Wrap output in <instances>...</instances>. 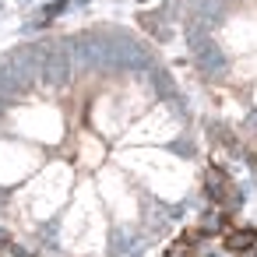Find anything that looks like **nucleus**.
I'll return each mask as SVG.
<instances>
[{"mask_svg": "<svg viewBox=\"0 0 257 257\" xmlns=\"http://www.w3.org/2000/svg\"><path fill=\"white\" fill-rule=\"evenodd\" d=\"M208 197L222 208H239V190L232 187V180L222 173V169H208Z\"/></svg>", "mask_w": 257, "mask_h": 257, "instance_id": "1", "label": "nucleus"}, {"mask_svg": "<svg viewBox=\"0 0 257 257\" xmlns=\"http://www.w3.org/2000/svg\"><path fill=\"white\" fill-rule=\"evenodd\" d=\"M222 243H225V250H232V253H246V250L257 243V229H229Z\"/></svg>", "mask_w": 257, "mask_h": 257, "instance_id": "2", "label": "nucleus"}, {"mask_svg": "<svg viewBox=\"0 0 257 257\" xmlns=\"http://www.w3.org/2000/svg\"><path fill=\"white\" fill-rule=\"evenodd\" d=\"M197 57L204 60V67H208V71H218V64H222V60H218V53H215L211 46H197Z\"/></svg>", "mask_w": 257, "mask_h": 257, "instance_id": "3", "label": "nucleus"}, {"mask_svg": "<svg viewBox=\"0 0 257 257\" xmlns=\"http://www.w3.org/2000/svg\"><path fill=\"white\" fill-rule=\"evenodd\" d=\"M211 134H215L218 141H225V145L232 148V155H239V141H236V138H232V134H229L225 127H211Z\"/></svg>", "mask_w": 257, "mask_h": 257, "instance_id": "4", "label": "nucleus"}, {"mask_svg": "<svg viewBox=\"0 0 257 257\" xmlns=\"http://www.w3.org/2000/svg\"><path fill=\"white\" fill-rule=\"evenodd\" d=\"M131 243H134V239H131V236H127V232H116V239H113V243H109V253H123V250H127V246H131Z\"/></svg>", "mask_w": 257, "mask_h": 257, "instance_id": "5", "label": "nucleus"}, {"mask_svg": "<svg viewBox=\"0 0 257 257\" xmlns=\"http://www.w3.org/2000/svg\"><path fill=\"white\" fill-rule=\"evenodd\" d=\"M0 243H8V232H4V229H0Z\"/></svg>", "mask_w": 257, "mask_h": 257, "instance_id": "6", "label": "nucleus"}]
</instances>
